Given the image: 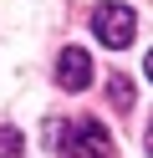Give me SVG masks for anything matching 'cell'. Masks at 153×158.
Listing matches in <instances>:
<instances>
[{
  "label": "cell",
  "instance_id": "cell-6",
  "mask_svg": "<svg viewBox=\"0 0 153 158\" xmlns=\"http://www.w3.org/2000/svg\"><path fill=\"white\" fill-rule=\"evenodd\" d=\"M143 72H148V82H153V51H148V61H143Z\"/></svg>",
  "mask_w": 153,
  "mask_h": 158
},
{
  "label": "cell",
  "instance_id": "cell-3",
  "mask_svg": "<svg viewBox=\"0 0 153 158\" xmlns=\"http://www.w3.org/2000/svg\"><path fill=\"white\" fill-rule=\"evenodd\" d=\"M56 82H61V92H87L92 87V56H87V46H61Z\"/></svg>",
  "mask_w": 153,
  "mask_h": 158
},
{
  "label": "cell",
  "instance_id": "cell-2",
  "mask_svg": "<svg viewBox=\"0 0 153 158\" xmlns=\"http://www.w3.org/2000/svg\"><path fill=\"white\" fill-rule=\"evenodd\" d=\"M92 31L102 36V46H112V51H122V46H133V31H138V15H133V5H122V0H107L97 15H92Z\"/></svg>",
  "mask_w": 153,
  "mask_h": 158
},
{
  "label": "cell",
  "instance_id": "cell-4",
  "mask_svg": "<svg viewBox=\"0 0 153 158\" xmlns=\"http://www.w3.org/2000/svg\"><path fill=\"white\" fill-rule=\"evenodd\" d=\"M107 92H112V102H117V107H133V87H128V77H112Z\"/></svg>",
  "mask_w": 153,
  "mask_h": 158
},
{
  "label": "cell",
  "instance_id": "cell-7",
  "mask_svg": "<svg viewBox=\"0 0 153 158\" xmlns=\"http://www.w3.org/2000/svg\"><path fill=\"white\" fill-rule=\"evenodd\" d=\"M148 158H153V127H148Z\"/></svg>",
  "mask_w": 153,
  "mask_h": 158
},
{
  "label": "cell",
  "instance_id": "cell-5",
  "mask_svg": "<svg viewBox=\"0 0 153 158\" xmlns=\"http://www.w3.org/2000/svg\"><path fill=\"white\" fill-rule=\"evenodd\" d=\"M0 158H20V133L15 127H0Z\"/></svg>",
  "mask_w": 153,
  "mask_h": 158
},
{
  "label": "cell",
  "instance_id": "cell-1",
  "mask_svg": "<svg viewBox=\"0 0 153 158\" xmlns=\"http://www.w3.org/2000/svg\"><path fill=\"white\" fill-rule=\"evenodd\" d=\"M112 138L102 133V123L92 117H77V123H61L56 127V153L61 158H107Z\"/></svg>",
  "mask_w": 153,
  "mask_h": 158
}]
</instances>
